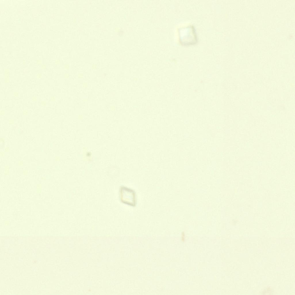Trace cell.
I'll return each instance as SVG.
<instances>
[{"instance_id":"6da1fadb","label":"cell","mask_w":295,"mask_h":295,"mask_svg":"<svg viewBox=\"0 0 295 295\" xmlns=\"http://www.w3.org/2000/svg\"><path fill=\"white\" fill-rule=\"evenodd\" d=\"M181 37H183V44L190 45L197 41V37L194 28L192 27L184 28Z\"/></svg>"}]
</instances>
